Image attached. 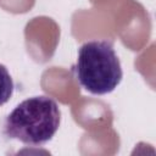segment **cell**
Wrapping results in <instances>:
<instances>
[{
    "mask_svg": "<svg viewBox=\"0 0 156 156\" xmlns=\"http://www.w3.org/2000/svg\"><path fill=\"white\" fill-rule=\"evenodd\" d=\"M74 73L80 87L93 95L112 93L123 78L112 41L90 40L78 49Z\"/></svg>",
    "mask_w": 156,
    "mask_h": 156,
    "instance_id": "obj_2",
    "label": "cell"
},
{
    "mask_svg": "<svg viewBox=\"0 0 156 156\" xmlns=\"http://www.w3.org/2000/svg\"><path fill=\"white\" fill-rule=\"evenodd\" d=\"M15 84L12 80V77L2 63H0V106L6 104L10 98L13 94Z\"/></svg>",
    "mask_w": 156,
    "mask_h": 156,
    "instance_id": "obj_3",
    "label": "cell"
},
{
    "mask_svg": "<svg viewBox=\"0 0 156 156\" xmlns=\"http://www.w3.org/2000/svg\"><path fill=\"white\" fill-rule=\"evenodd\" d=\"M61 123L57 102L45 95L32 96L20 102L5 118L4 134L28 146L49 143Z\"/></svg>",
    "mask_w": 156,
    "mask_h": 156,
    "instance_id": "obj_1",
    "label": "cell"
}]
</instances>
